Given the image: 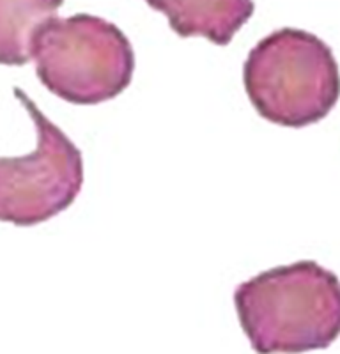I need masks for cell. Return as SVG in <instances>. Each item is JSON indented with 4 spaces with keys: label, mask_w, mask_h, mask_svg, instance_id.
<instances>
[{
    "label": "cell",
    "mask_w": 340,
    "mask_h": 354,
    "mask_svg": "<svg viewBox=\"0 0 340 354\" xmlns=\"http://www.w3.org/2000/svg\"><path fill=\"white\" fill-rule=\"evenodd\" d=\"M234 305L257 354L326 349L340 335V280L316 261L276 266L239 283Z\"/></svg>",
    "instance_id": "cell-1"
},
{
    "label": "cell",
    "mask_w": 340,
    "mask_h": 354,
    "mask_svg": "<svg viewBox=\"0 0 340 354\" xmlns=\"http://www.w3.org/2000/svg\"><path fill=\"white\" fill-rule=\"evenodd\" d=\"M248 100L261 117L285 128L323 121L340 97V71L328 44L283 27L261 39L243 66Z\"/></svg>",
    "instance_id": "cell-2"
},
{
    "label": "cell",
    "mask_w": 340,
    "mask_h": 354,
    "mask_svg": "<svg viewBox=\"0 0 340 354\" xmlns=\"http://www.w3.org/2000/svg\"><path fill=\"white\" fill-rule=\"evenodd\" d=\"M37 78L73 105H100L130 87L135 71L131 43L117 25L94 15L53 17L30 41Z\"/></svg>",
    "instance_id": "cell-3"
},
{
    "label": "cell",
    "mask_w": 340,
    "mask_h": 354,
    "mask_svg": "<svg viewBox=\"0 0 340 354\" xmlns=\"http://www.w3.org/2000/svg\"><path fill=\"white\" fill-rule=\"evenodd\" d=\"M12 93L30 115L36 147L21 156H0V221L32 227L73 204L84 185V158L20 87Z\"/></svg>",
    "instance_id": "cell-4"
},
{
    "label": "cell",
    "mask_w": 340,
    "mask_h": 354,
    "mask_svg": "<svg viewBox=\"0 0 340 354\" xmlns=\"http://www.w3.org/2000/svg\"><path fill=\"white\" fill-rule=\"evenodd\" d=\"M181 37L200 36L225 46L254 15V0H146Z\"/></svg>",
    "instance_id": "cell-5"
},
{
    "label": "cell",
    "mask_w": 340,
    "mask_h": 354,
    "mask_svg": "<svg viewBox=\"0 0 340 354\" xmlns=\"http://www.w3.org/2000/svg\"><path fill=\"white\" fill-rule=\"evenodd\" d=\"M64 0H0V64L25 66L30 41L41 24L53 18Z\"/></svg>",
    "instance_id": "cell-6"
}]
</instances>
